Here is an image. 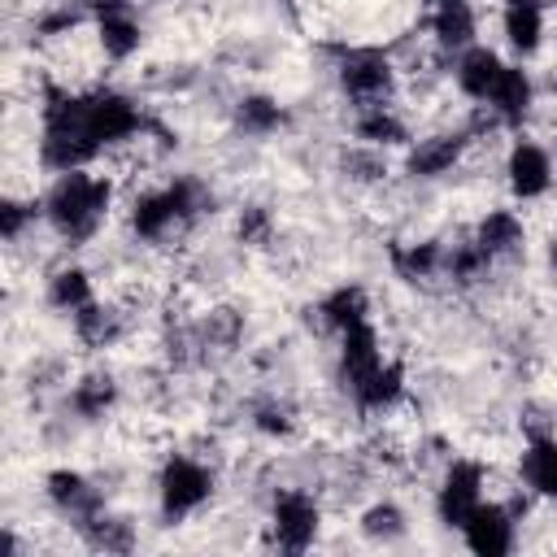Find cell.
I'll return each instance as SVG.
<instances>
[{
    "mask_svg": "<svg viewBox=\"0 0 557 557\" xmlns=\"http://www.w3.org/2000/svg\"><path fill=\"white\" fill-rule=\"evenodd\" d=\"M109 209V178L87 170H65L44 196V218L61 239H87Z\"/></svg>",
    "mask_w": 557,
    "mask_h": 557,
    "instance_id": "cell-1",
    "label": "cell"
},
{
    "mask_svg": "<svg viewBox=\"0 0 557 557\" xmlns=\"http://www.w3.org/2000/svg\"><path fill=\"white\" fill-rule=\"evenodd\" d=\"M392 78H396L392 61L383 52H374V48H357V52H348L339 61V87L357 100V109L387 104L392 100Z\"/></svg>",
    "mask_w": 557,
    "mask_h": 557,
    "instance_id": "cell-2",
    "label": "cell"
},
{
    "mask_svg": "<svg viewBox=\"0 0 557 557\" xmlns=\"http://www.w3.org/2000/svg\"><path fill=\"white\" fill-rule=\"evenodd\" d=\"M213 492V479L200 461L191 457H170L165 470H161V509L165 518H183L191 509H200Z\"/></svg>",
    "mask_w": 557,
    "mask_h": 557,
    "instance_id": "cell-3",
    "label": "cell"
},
{
    "mask_svg": "<svg viewBox=\"0 0 557 557\" xmlns=\"http://www.w3.org/2000/svg\"><path fill=\"white\" fill-rule=\"evenodd\" d=\"M483 500V470L474 461H453L444 483H440V496H435V509H440V522L448 527H466V518L479 509Z\"/></svg>",
    "mask_w": 557,
    "mask_h": 557,
    "instance_id": "cell-4",
    "label": "cell"
},
{
    "mask_svg": "<svg viewBox=\"0 0 557 557\" xmlns=\"http://www.w3.org/2000/svg\"><path fill=\"white\" fill-rule=\"evenodd\" d=\"M466 535V548L479 553V557H500L513 548V513L496 500H479V509L466 518L461 527Z\"/></svg>",
    "mask_w": 557,
    "mask_h": 557,
    "instance_id": "cell-5",
    "label": "cell"
},
{
    "mask_svg": "<svg viewBox=\"0 0 557 557\" xmlns=\"http://www.w3.org/2000/svg\"><path fill=\"white\" fill-rule=\"evenodd\" d=\"M313 535H318V505L305 492H283L274 500V540H278V548L300 553V548L313 544Z\"/></svg>",
    "mask_w": 557,
    "mask_h": 557,
    "instance_id": "cell-6",
    "label": "cell"
},
{
    "mask_svg": "<svg viewBox=\"0 0 557 557\" xmlns=\"http://www.w3.org/2000/svg\"><path fill=\"white\" fill-rule=\"evenodd\" d=\"M466 144H470V135H461V131L426 135V139H418V144L409 148V157H405V170H409L413 178H435V174H444V170H453V165L461 161Z\"/></svg>",
    "mask_w": 557,
    "mask_h": 557,
    "instance_id": "cell-7",
    "label": "cell"
},
{
    "mask_svg": "<svg viewBox=\"0 0 557 557\" xmlns=\"http://www.w3.org/2000/svg\"><path fill=\"white\" fill-rule=\"evenodd\" d=\"M505 174H509L513 196L535 200V196H544V191H548V183H553V161H548V152H544L540 144H522V139H518V144H513V152H509Z\"/></svg>",
    "mask_w": 557,
    "mask_h": 557,
    "instance_id": "cell-8",
    "label": "cell"
},
{
    "mask_svg": "<svg viewBox=\"0 0 557 557\" xmlns=\"http://www.w3.org/2000/svg\"><path fill=\"white\" fill-rule=\"evenodd\" d=\"M531 100H535V87H531V74L527 70H518V65H505L500 70V78H496V87L487 91V100H483V109L492 113V117H500V122H522L527 113H531Z\"/></svg>",
    "mask_w": 557,
    "mask_h": 557,
    "instance_id": "cell-9",
    "label": "cell"
},
{
    "mask_svg": "<svg viewBox=\"0 0 557 557\" xmlns=\"http://www.w3.org/2000/svg\"><path fill=\"white\" fill-rule=\"evenodd\" d=\"M383 366V348H379V335L370 322H357L344 331V348H339V370L348 379V387L357 392L374 370Z\"/></svg>",
    "mask_w": 557,
    "mask_h": 557,
    "instance_id": "cell-10",
    "label": "cell"
},
{
    "mask_svg": "<svg viewBox=\"0 0 557 557\" xmlns=\"http://www.w3.org/2000/svg\"><path fill=\"white\" fill-rule=\"evenodd\" d=\"M96 44H100V52L104 57H113V61H126L135 48H139V22L131 17V9L126 4H104L100 13H96Z\"/></svg>",
    "mask_w": 557,
    "mask_h": 557,
    "instance_id": "cell-11",
    "label": "cell"
},
{
    "mask_svg": "<svg viewBox=\"0 0 557 557\" xmlns=\"http://www.w3.org/2000/svg\"><path fill=\"white\" fill-rule=\"evenodd\" d=\"M48 500H52L61 513L78 518V522H87L91 513H100V492H96L78 470H52V474H48Z\"/></svg>",
    "mask_w": 557,
    "mask_h": 557,
    "instance_id": "cell-12",
    "label": "cell"
},
{
    "mask_svg": "<svg viewBox=\"0 0 557 557\" xmlns=\"http://www.w3.org/2000/svg\"><path fill=\"white\" fill-rule=\"evenodd\" d=\"M500 70H505V61H500L492 48L470 44V48L457 57V87H461L470 100H487V91L496 87Z\"/></svg>",
    "mask_w": 557,
    "mask_h": 557,
    "instance_id": "cell-13",
    "label": "cell"
},
{
    "mask_svg": "<svg viewBox=\"0 0 557 557\" xmlns=\"http://www.w3.org/2000/svg\"><path fill=\"white\" fill-rule=\"evenodd\" d=\"M474 244H479V248H483L492 261L518 257V252H522V222H518L513 213L496 209V213H487V218L479 222V231H474Z\"/></svg>",
    "mask_w": 557,
    "mask_h": 557,
    "instance_id": "cell-14",
    "label": "cell"
},
{
    "mask_svg": "<svg viewBox=\"0 0 557 557\" xmlns=\"http://www.w3.org/2000/svg\"><path fill=\"white\" fill-rule=\"evenodd\" d=\"M431 35L440 48H457L466 52L474 44V13L470 0L466 4H448V9H431Z\"/></svg>",
    "mask_w": 557,
    "mask_h": 557,
    "instance_id": "cell-15",
    "label": "cell"
},
{
    "mask_svg": "<svg viewBox=\"0 0 557 557\" xmlns=\"http://www.w3.org/2000/svg\"><path fill=\"white\" fill-rule=\"evenodd\" d=\"M318 313H322V322L331 326V331H348V326H357V322H366V313H370V305H366V292L361 287H335L322 305H318Z\"/></svg>",
    "mask_w": 557,
    "mask_h": 557,
    "instance_id": "cell-16",
    "label": "cell"
},
{
    "mask_svg": "<svg viewBox=\"0 0 557 557\" xmlns=\"http://www.w3.org/2000/svg\"><path fill=\"white\" fill-rule=\"evenodd\" d=\"M540 35H544V13L540 4H509L505 9V39L513 52H535L540 48Z\"/></svg>",
    "mask_w": 557,
    "mask_h": 557,
    "instance_id": "cell-17",
    "label": "cell"
},
{
    "mask_svg": "<svg viewBox=\"0 0 557 557\" xmlns=\"http://www.w3.org/2000/svg\"><path fill=\"white\" fill-rule=\"evenodd\" d=\"M117 313L109 309V305H100V300H87L83 309H74V335L83 339V344H91V348H104V344H113L117 339Z\"/></svg>",
    "mask_w": 557,
    "mask_h": 557,
    "instance_id": "cell-18",
    "label": "cell"
},
{
    "mask_svg": "<svg viewBox=\"0 0 557 557\" xmlns=\"http://www.w3.org/2000/svg\"><path fill=\"white\" fill-rule=\"evenodd\" d=\"M522 479L531 483V492L557 496V444L553 440H535L522 453Z\"/></svg>",
    "mask_w": 557,
    "mask_h": 557,
    "instance_id": "cell-19",
    "label": "cell"
},
{
    "mask_svg": "<svg viewBox=\"0 0 557 557\" xmlns=\"http://www.w3.org/2000/svg\"><path fill=\"white\" fill-rule=\"evenodd\" d=\"M87 300H91V278H87L78 265H65V270H57V274L48 278V305H52V309L74 313V309H83Z\"/></svg>",
    "mask_w": 557,
    "mask_h": 557,
    "instance_id": "cell-20",
    "label": "cell"
},
{
    "mask_svg": "<svg viewBox=\"0 0 557 557\" xmlns=\"http://www.w3.org/2000/svg\"><path fill=\"white\" fill-rule=\"evenodd\" d=\"M357 139H366L370 148H383V144H405V126L400 117L379 104V109H361L357 113Z\"/></svg>",
    "mask_w": 557,
    "mask_h": 557,
    "instance_id": "cell-21",
    "label": "cell"
},
{
    "mask_svg": "<svg viewBox=\"0 0 557 557\" xmlns=\"http://www.w3.org/2000/svg\"><path fill=\"white\" fill-rule=\"evenodd\" d=\"M235 117H239V126H244V131L265 135V131H274V126L283 122V109H278L270 96H244V100H239V109H235Z\"/></svg>",
    "mask_w": 557,
    "mask_h": 557,
    "instance_id": "cell-22",
    "label": "cell"
},
{
    "mask_svg": "<svg viewBox=\"0 0 557 557\" xmlns=\"http://www.w3.org/2000/svg\"><path fill=\"white\" fill-rule=\"evenodd\" d=\"M109 405H113V379L109 374H91V379H83L74 387V409L83 418H100Z\"/></svg>",
    "mask_w": 557,
    "mask_h": 557,
    "instance_id": "cell-23",
    "label": "cell"
},
{
    "mask_svg": "<svg viewBox=\"0 0 557 557\" xmlns=\"http://www.w3.org/2000/svg\"><path fill=\"white\" fill-rule=\"evenodd\" d=\"M361 531H366L370 540H400V535H405V518H400L396 505H374V509L366 513Z\"/></svg>",
    "mask_w": 557,
    "mask_h": 557,
    "instance_id": "cell-24",
    "label": "cell"
},
{
    "mask_svg": "<svg viewBox=\"0 0 557 557\" xmlns=\"http://www.w3.org/2000/svg\"><path fill=\"white\" fill-rule=\"evenodd\" d=\"M344 165H348V170H357L352 178H366V183H374L379 174H387V161H383L379 152H348V157H344Z\"/></svg>",
    "mask_w": 557,
    "mask_h": 557,
    "instance_id": "cell-25",
    "label": "cell"
},
{
    "mask_svg": "<svg viewBox=\"0 0 557 557\" xmlns=\"http://www.w3.org/2000/svg\"><path fill=\"white\" fill-rule=\"evenodd\" d=\"M265 226H270V218H265L261 209H244V218H239V235H244V239H261Z\"/></svg>",
    "mask_w": 557,
    "mask_h": 557,
    "instance_id": "cell-26",
    "label": "cell"
},
{
    "mask_svg": "<svg viewBox=\"0 0 557 557\" xmlns=\"http://www.w3.org/2000/svg\"><path fill=\"white\" fill-rule=\"evenodd\" d=\"M257 426H261V431H278V435H283V431H292V418H287L283 409H274V405H270V409H261V413H257Z\"/></svg>",
    "mask_w": 557,
    "mask_h": 557,
    "instance_id": "cell-27",
    "label": "cell"
},
{
    "mask_svg": "<svg viewBox=\"0 0 557 557\" xmlns=\"http://www.w3.org/2000/svg\"><path fill=\"white\" fill-rule=\"evenodd\" d=\"M431 9H448V4H466V0H426Z\"/></svg>",
    "mask_w": 557,
    "mask_h": 557,
    "instance_id": "cell-28",
    "label": "cell"
}]
</instances>
